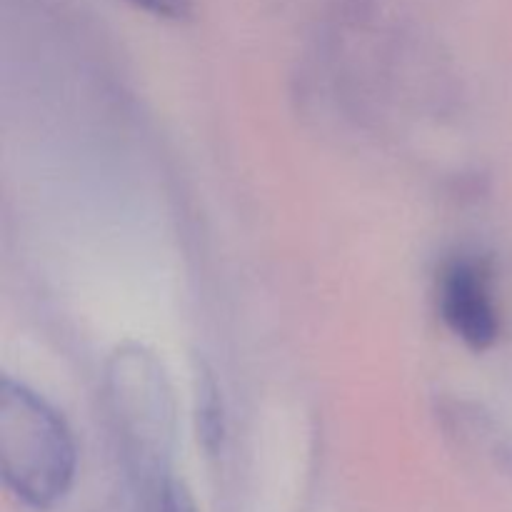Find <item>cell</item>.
I'll list each match as a JSON object with an SVG mask.
<instances>
[{
  "label": "cell",
  "mask_w": 512,
  "mask_h": 512,
  "mask_svg": "<svg viewBox=\"0 0 512 512\" xmlns=\"http://www.w3.org/2000/svg\"><path fill=\"white\" fill-rule=\"evenodd\" d=\"M0 470L5 488L30 510L55 508L78 473V448L63 415L13 378L0 385Z\"/></svg>",
  "instance_id": "obj_1"
},
{
  "label": "cell",
  "mask_w": 512,
  "mask_h": 512,
  "mask_svg": "<svg viewBox=\"0 0 512 512\" xmlns=\"http://www.w3.org/2000/svg\"><path fill=\"white\" fill-rule=\"evenodd\" d=\"M438 313L450 333L473 350H488L498 343L503 320L490 265L470 253L445 260L438 275Z\"/></svg>",
  "instance_id": "obj_2"
},
{
  "label": "cell",
  "mask_w": 512,
  "mask_h": 512,
  "mask_svg": "<svg viewBox=\"0 0 512 512\" xmlns=\"http://www.w3.org/2000/svg\"><path fill=\"white\" fill-rule=\"evenodd\" d=\"M198 420L205 448H218L220 440H223V403H220L218 385L210 375H203V380H200Z\"/></svg>",
  "instance_id": "obj_3"
},
{
  "label": "cell",
  "mask_w": 512,
  "mask_h": 512,
  "mask_svg": "<svg viewBox=\"0 0 512 512\" xmlns=\"http://www.w3.org/2000/svg\"><path fill=\"white\" fill-rule=\"evenodd\" d=\"M125 3L160 20H188L195 10V0H125Z\"/></svg>",
  "instance_id": "obj_4"
},
{
  "label": "cell",
  "mask_w": 512,
  "mask_h": 512,
  "mask_svg": "<svg viewBox=\"0 0 512 512\" xmlns=\"http://www.w3.org/2000/svg\"><path fill=\"white\" fill-rule=\"evenodd\" d=\"M160 512H195V505L183 485L168 480L160 490Z\"/></svg>",
  "instance_id": "obj_5"
}]
</instances>
